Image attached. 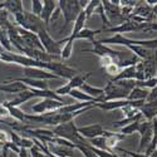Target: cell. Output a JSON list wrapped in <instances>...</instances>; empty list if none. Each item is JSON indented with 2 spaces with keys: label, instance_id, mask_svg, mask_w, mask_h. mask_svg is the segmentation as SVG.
I'll list each match as a JSON object with an SVG mask.
<instances>
[{
  "label": "cell",
  "instance_id": "cell-33",
  "mask_svg": "<svg viewBox=\"0 0 157 157\" xmlns=\"http://www.w3.org/2000/svg\"><path fill=\"white\" fill-rule=\"evenodd\" d=\"M43 10V2L42 0H33L32 2V14L35 17H40Z\"/></svg>",
  "mask_w": 157,
  "mask_h": 157
},
{
  "label": "cell",
  "instance_id": "cell-7",
  "mask_svg": "<svg viewBox=\"0 0 157 157\" xmlns=\"http://www.w3.org/2000/svg\"><path fill=\"white\" fill-rule=\"evenodd\" d=\"M60 114L58 112H45L43 114H29L25 113V120L33 121L36 123H43L47 126H58L59 124Z\"/></svg>",
  "mask_w": 157,
  "mask_h": 157
},
{
  "label": "cell",
  "instance_id": "cell-35",
  "mask_svg": "<svg viewBox=\"0 0 157 157\" xmlns=\"http://www.w3.org/2000/svg\"><path fill=\"white\" fill-rule=\"evenodd\" d=\"M33 146H34L33 138H24V137L20 138L19 145H18L19 148H24V150H30Z\"/></svg>",
  "mask_w": 157,
  "mask_h": 157
},
{
  "label": "cell",
  "instance_id": "cell-9",
  "mask_svg": "<svg viewBox=\"0 0 157 157\" xmlns=\"http://www.w3.org/2000/svg\"><path fill=\"white\" fill-rule=\"evenodd\" d=\"M146 24H138V23H135L132 20H124L122 23H120L116 27H112V28H108V29H104L103 32H108V33H112V34H122L123 33H131V32H136V30H140V29H145Z\"/></svg>",
  "mask_w": 157,
  "mask_h": 157
},
{
  "label": "cell",
  "instance_id": "cell-30",
  "mask_svg": "<svg viewBox=\"0 0 157 157\" xmlns=\"http://www.w3.org/2000/svg\"><path fill=\"white\" fill-rule=\"evenodd\" d=\"M99 5H101V0H90V2H88L87 6H86L84 10H83V11L86 13L87 19L92 17V14L96 11V9H97Z\"/></svg>",
  "mask_w": 157,
  "mask_h": 157
},
{
  "label": "cell",
  "instance_id": "cell-6",
  "mask_svg": "<svg viewBox=\"0 0 157 157\" xmlns=\"http://www.w3.org/2000/svg\"><path fill=\"white\" fill-rule=\"evenodd\" d=\"M92 44H93L92 49H82V52H89V53H93V54L98 56L99 58L101 57H111V58L114 59L116 64L120 62V58L122 57V52H116L112 48L104 45V44H102L97 40H93Z\"/></svg>",
  "mask_w": 157,
  "mask_h": 157
},
{
  "label": "cell",
  "instance_id": "cell-42",
  "mask_svg": "<svg viewBox=\"0 0 157 157\" xmlns=\"http://www.w3.org/2000/svg\"><path fill=\"white\" fill-rule=\"evenodd\" d=\"M6 117H10L9 116V112L6 109V107H4L2 103H0V120H4Z\"/></svg>",
  "mask_w": 157,
  "mask_h": 157
},
{
  "label": "cell",
  "instance_id": "cell-37",
  "mask_svg": "<svg viewBox=\"0 0 157 157\" xmlns=\"http://www.w3.org/2000/svg\"><path fill=\"white\" fill-rule=\"evenodd\" d=\"M71 90H72V88H71L68 84H64V86H62V87L57 88V89L54 90V92H56V94H58L59 97H62V98H63V96L69 94Z\"/></svg>",
  "mask_w": 157,
  "mask_h": 157
},
{
  "label": "cell",
  "instance_id": "cell-19",
  "mask_svg": "<svg viewBox=\"0 0 157 157\" xmlns=\"http://www.w3.org/2000/svg\"><path fill=\"white\" fill-rule=\"evenodd\" d=\"M128 50H131L132 53L140 59V60H146V59H151V58H156L155 54L152 53L153 50L147 49V48H143L141 45H128L126 47Z\"/></svg>",
  "mask_w": 157,
  "mask_h": 157
},
{
  "label": "cell",
  "instance_id": "cell-40",
  "mask_svg": "<svg viewBox=\"0 0 157 157\" xmlns=\"http://www.w3.org/2000/svg\"><path fill=\"white\" fill-rule=\"evenodd\" d=\"M29 155H30V157H48V156H45L40 150H39L36 146H33V147L29 150Z\"/></svg>",
  "mask_w": 157,
  "mask_h": 157
},
{
  "label": "cell",
  "instance_id": "cell-39",
  "mask_svg": "<svg viewBox=\"0 0 157 157\" xmlns=\"http://www.w3.org/2000/svg\"><path fill=\"white\" fill-rule=\"evenodd\" d=\"M146 103H151V102H157V87L153 89H150V92L145 99Z\"/></svg>",
  "mask_w": 157,
  "mask_h": 157
},
{
  "label": "cell",
  "instance_id": "cell-44",
  "mask_svg": "<svg viewBox=\"0 0 157 157\" xmlns=\"http://www.w3.org/2000/svg\"><path fill=\"white\" fill-rule=\"evenodd\" d=\"M8 152H9V151H8L5 147H3V151H2V157H9V156H8Z\"/></svg>",
  "mask_w": 157,
  "mask_h": 157
},
{
  "label": "cell",
  "instance_id": "cell-24",
  "mask_svg": "<svg viewBox=\"0 0 157 157\" xmlns=\"http://www.w3.org/2000/svg\"><path fill=\"white\" fill-rule=\"evenodd\" d=\"M82 92H84L86 94H88L89 97L92 98H101L103 96V88H97V87H92L87 83H84L81 88H79Z\"/></svg>",
  "mask_w": 157,
  "mask_h": 157
},
{
  "label": "cell",
  "instance_id": "cell-16",
  "mask_svg": "<svg viewBox=\"0 0 157 157\" xmlns=\"http://www.w3.org/2000/svg\"><path fill=\"white\" fill-rule=\"evenodd\" d=\"M32 98H34V96H33V93L30 92L29 88H28L27 90H23V92L15 94V97L13 98L11 101L4 102L3 104H5V106H10V107H19V106H21L23 103L30 101Z\"/></svg>",
  "mask_w": 157,
  "mask_h": 157
},
{
  "label": "cell",
  "instance_id": "cell-8",
  "mask_svg": "<svg viewBox=\"0 0 157 157\" xmlns=\"http://www.w3.org/2000/svg\"><path fill=\"white\" fill-rule=\"evenodd\" d=\"M137 132L141 135V141H140V147H138V153H142L146 150V147L150 145V142L152 140V137L155 136L152 127H151V122L148 121H141L138 124V129Z\"/></svg>",
  "mask_w": 157,
  "mask_h": 157
},
{
  "label": "cell",
  "instance_id": "cell-23",
  "mask_svg": "<svg viewBox=\"0 0 157 157\" xmlns=\"http://www.w3.org/2000/svg\"><path fill=\"white\" fill-rule=\"evenodd\" d=\"M147 94H148L147 89H143V88H140V87H135L129 92L127 99L128 101H145Z\"/></svg>",
  "mask_w": 157,
  "mask_h": 157
},
{
  "label": "cell",
  "instance_id": "cell-29",
  "mask_svg": "<svg viewBox=\"0 0 157 157\" xmlns=\"http://www.w3.org/2000/svg\"><path fill=\"white\" fill-rule=\"evenodd\" d=\"M141 121H135L132 123H128L126 126H123L121 128V135H123L124 137L126 136H131V135H133L135 132H137V129H138V124H140Z\"/></svg>",
  "mask_w": 157,
  "mask_h": 157
},
{
  "label": "cell",
  "instance_id": "cell-26",
  "mask_svg": "<svg viewBox=\"0 0 157 157\" xmlns=\"http://www.w3.org/2000/svg\"><path fill=\"white\" fill-rule=\"evenodd\" d=\"M4 107H6V109H8V112H9V116L10 117H13L17 122H19V123H24L25 121V113L21 111V109H19V107H10V106H5V104H3Z\"/></svg>",
  "mask_w": 157,
  "mask_h": 157
},
{
  "label": "cell",
  "instance_id": "cell-18",
  "mask_svg": "<svg viewBox=\"0 0 157 157\" xmlns=\"http://www.w3.org/2000/svg\"><path fill=\"white\" fill-rule=\"evenodd\" d=\"M131 104V101L128 99H121V101H108V102H102V103H96L94 107H98L103 111H113V109H121L126 106Z\"/></svg>",
  "mask_w": 157,
  "mask_h": 157
},
{
  "label": "cell",
  "instance_id": "cell-27",
  "mask_svg": "<svg viewBox=\"0 0 157 157\" xmlns=\"http://www.w3.org/2000/svg\"><path fill=\"white\" fill-rule=\"evenodd\" d=\"M73 39H71L69 36L67 38V42H65L62 47L60 50V58L62 59H69L72 57V52H73Z\"/></svg>",
  "mask_w": 157,
  "mask_h": 157
},
{
  "label": "cell",
  "instance_id": "cell-22",
  "mask_svg": "<svg viewBox=\"0 0 157 157\" xmlns=\"http://www.w3.org/2000/svg\"><path fill=\"white\" fill-rule=\"evenodd\" d=\"M86 20H87V17H86V13L82 10L79 14H78V17L75 18V20H74V25H73V32H72V34L69 35V38L71 39H73L74 40V36L79 33L82 29H84V24H86Z\"/></svg>",
  "mask_w": 157,
  "mask_h": 157
},
{
  "label": "cell",
  "instance_id": "cell-2",
  "mask_svg": "<svg viewBox=\"0 0 157 157\" xmlns=\"http://www.w3.org/2000/svg\"><path fill=\"white\" fill-rule=\"evenodd\" d=\"M77 126L73 122H68V123H60L58 126L54 127L53 133L56 137H60L63 140H67L69 142H72L73 145H84L87 142L77 131Z\"/></svg>",
  "mask_w": 157,
  "mask_h": 157
},
{
  "label": "cell",
  "instance_id": "cell-5",
  "mask_svg": "<svg viewBox=\"0 0 157 157\" xmlns=\"http://www.w3.org/2000/svg\"><path fill=\"white\" fill-rule=\"evenodd\" d=\"M45 71L53 73L54 75H57L58 78H64V79H71L74 75H77V71L67 64H63L59 62H50L47 63L45 65Z\"/></svg>",
  "mask_w": 157,
  "mask_h": 157
},
{
  "label": "cell",
  "instance_id": "cell-36",
  "mask_svg": "<svg viewBox=\"0 0 157 157\" xmlns=\"http://www.w3.org/2000/svg\"><path fill=\"white\" fill-rule=\"evenodd\" d=\"M75 148L77 150H79L83 155H84V157H98L96 153H93L92 151H90L87 146H84V145H75Z\"/></svg>",
  "mask_w": 157,
  "mask_h": 157
},
{
  "label": "cell",
  "instance_id": "cell-25",
  "mask_svg": "<svg viewBox=\"0 0 157 157\" xmlns=\"http://www.w3.org/2000/svg\"><path fill=\"white\" fill-rule=\"evenodd\" d=\"M102 33V29H97V30H92V29H88V28H84L82 29L79 33H78L74 39H87V40H89L90 43H92L94 40V36L97 34Z\"/></svg>",
  "mask_w": 157,
  "mask_h": 157
},
{
  "label": "cell",
  "instance_id": "cell-10",
  "mask_svg": "<svg viewBox=\"0 0 157 157\" xmlns=\"http://www.w3.org/2000/svg\"><path fill=\"white\" fill-rule=\"evenodd\" d=\"M24 77L30 78V79H38V81H49V79H57L58 78L53 73L40 68H24Z\"/></svg>",
  "mask_w": 157,
  "mask_h": 157
},
{
  "label": "cell",
  "instance_id": "cell-13",
  "mask_svg": "<svg viewBox=\"0 0 157 157\" xmlns=\"http://www.w3.org/2000/svg\"><path fill=\"white\" fill-rule=\"evenodd\" d=\"M56 9H57V4H56V2H53V0H44L43 2V10H42V14L39 18H40L42 21L44 23L45 28L49 27L52 15H53Z\"/></svg>",
  "mask_w": 157,
  "mask_h": 157
},
{
  "label": "cell",
  "instance_id": "cell-32",
  "mask_svg": "<svg viewBox=\"0 0 157 157\" xmlns=\"http://www.w3.org/2000/svg\"><path fill=\"white\" fill-rule=\"evenodd\" d=\"M156 147H157V135H155V136L152 137V140H151V142H150V145L146 147V150L143 151L142 153L145 155L146 157H150L155 151H157Z\"/></svg>",
  "mask_w": 157,
  "mask_h": 157
},
{
  "label": "cell",
  "instance_id": "cell-12",
  "mask_svg": "<svg viewBox=\"0 0 157 157\" xmlns=\"http://www.w3.org/2000/svg\"><path fill=\"white\" fill-rule=\"evenodd\" d=\"M78 133H79L84 140H93L96 137H99L103 135L104 128L102 127V124L96 123V124H90V126H86V127H79L77 128Z\"/></svg>",
  "mask_w": 157,
  "mask_h": 157
},
{
  "label": "cell",
  "instance_id": "cell-38",
  "mask_svg": "<svg viewBox=\"0 0 157 157\" xmlns=\"http://www.w3.org/2000/svg\"><path fill=\"white\" fill-rule=\"evenodd\" d=\"M104 71H106V74L107 75H111L112 78L120 72V68H118V65H117L116 63H113V64H111V65H108V67H106L104 68Z\"/></svg>",
  "mask_w": 157,
  "mask_h": 157
},
{
  "label": "cell",
  "instance_id": "cell-14",
  "mask_svg": "<svg viewBox=\"0 0 157 157\" xmlns=\"http://www.w3.org/2000/svg\"><path fill=\"white\" fill-rule=\"evenodd\" d=\"M5 84L0 86V92H4V93H9V94H18L23 90H27L28 87L24 86L20 82H15V81H10L8 79V82H4Z\"/></svg>",
  "mask_w": 157,
  "mask_h": 157
},
{
  "label": "cell",
  "instance_id": "cell-1",
  "mask_svg": "<svg viewBox=\"0 0 157 157\" xmlns=\"http://www.w3.org/2000/svg\"><path fill=\"white\" fill-rule=\"evenodd\" d=\"M99 43H102L104 45H106V44H114V45H124V47H128V45H141L143 48H147V49H151V50H156V47H157L156 38L155 39H147V40H140V39L126 38L122 34H114L111 38L103 39V40H101Z\"/></svg>",
  "mask_w": 157,
  "mask_h": 157
},
{
  "label": "cell",
  "instance_id": "cell-28",
  "mask_svg": "<svg viewBox=\"0 0 157 157\" xmlns=\"http://www.w3.org/2000/svg\"><path fill=\"white\" fill-rule=\"evenodd\" d=\"M87 143H88L89 146L97 148V150H104V151H107V147H106V137H104V136H99V137H96L93 140H89Z\"/></svg>",
  "mask_w": 157,
  "mask_h": 157
},
{
  "label": "cell",
  "instance_id": "cell-17",
  "mask_svg": "<svg viewBox=\"0 0 157 157\" xmlns=\"http://www.w3.org/2000/svg\"><path fill=\"white\" fill-rule=\"evenodd\" d=\"M140 113L142 116V118H145L146 121L151 122L153 118H156L157 113V102H151V103H143L140 107Z\"/></svg>",
  "mask_w": 157,
  "mask_h": 157
},
{
  "label": "cell",
  "instance_id": "cell-3",
  "mask_svg": "<svg viewBox=\"0 0 157 157\" xmlns=\"http://www.w3.org/2000/svg\"><path fill=\"white\" fill-rule=\"evenodd\" d=\"M58 8L62 11V14L64 17V23H63V27L59 30V33H63L67 27L75 20V18L78 17V14L82 11L79 3L78 0H59L58 2Z\"/></svg>",
  "mask_w": 157,
  "mask_h": 157
},
{
  "label": "cell",
  "instance_id": "cell-31",
  "mask_svg": "<svg viewBox=\"0 0 157 157\" xmlns=\"http://www.w3.org/2000/svg\"><path fill=\"white\" fill-rule=\"evenodd\" d=\"M136 87H140V88H143V89H153V88L157 87V78L153 77V78H150V79L142 81V82L136 81Z\"/></svg>",
  "mask_w": 157,
  "mask_h": 157
},
{
  "label": "cell",
  "instance_id": "cell-41",
  "mask_svg": "<svg viewBox=\"0 0 157 157\" xmlns=\"http://www.w3.org/2000/svg\"><path fill=\"white\" fill-rule=\"evenodd\" d=\"M113 63H116V62L111 57H101V67L102 68H106V67H108V65H111Z\"/></svg>",
  "mask_w": 157,
  "mask_h": 157
},
{
  "label": "cell",
  "instance_id": "cell-20",
  "mask_svg": "<svg viewBox=\"0 0 157 157\" xmlns=\"http://www.w3.org/2000/svg\"><path fill=\"white\" fill-rule=\"evenodd\" d=\"M4 4V9L8 13H11L13 15H17L19 13H23V2L21 0H6L3 3Z\"/></svg>",
  "mask_w": 157,
  "mask_h": 157
},
{
  "label": "cell",
  "instance_id": "cell-11",
  "mask_svg": "<svg viewBox=\"0 0 157 157\" xmlns=\"http://www.w3.org/2000/svg\"><path fill=\"white\" fill-rule=\"evenodd\" d=\"M24 17H25V28H24V30H28L30 33L36 34L40 29L45 28L44 23L42 21V19L39 17H35L34 14H32V13L24 11Z\"/></svg>",
  "mask_w": 157,
  "mask_h": 157
},
{
  "label": "cell",
  "instance_id": "cell-15",
  "mask_svg": "<svg viewBox=\"0 0 157 157\" xmlns=\"http://www.w3.org/2000/svg\"><path fill=\"white\" fill-rule=\"evenodd\" d=\"M102 136L106 137V147H107V151H109V152H112V150L117 148V145H118L122 140H124L123 135L116 133V132H109V131H106V129L103 131Z\"/></svg>",
  "mask_w": 157,
  "mask_h": 157
},
{
  "label": "cell",
  "instance_id": "cell-43",
  "mask_svg": "<svg viewBox=\"0 0 157 157\" xmlns=\"http://www.w3.org/2000/svg\"><path fill=\"white\" fill-rule=\"evenodd\" d=\"M18 157H29L28 150H24V148H20V151H19V153H18Z\"/></svg>",
  "mask_w": 157,
  "mask_h": 157
},
{
  "label": "cell",
  "instance_id": "cell-21",
  "mask_svg": "<svg viewBox=\"0 0 157 157\" xmlns=\"http://www.w3.org/2000/svg\"><path fill=\"white\" fill-rule=\"evenodd\" d=\"M90 75H92V72H87L86 74H77V75H74L73 78H71L67 84H68L72 89H79V88L86 83L87 78H89Z\"/></svg>",
  "mask_w": 157,
  "mask_h": 157
},
{
  "label": "cell",
  "instance_id": "cell-4",
  "mask_svg": "<svg viewBox=\"0 0 157 157\" xmlns=\"http://www.w3.org/2000/svg\"><path fill=\"white\" fill-rule=\"evenodd\" d=\"M129 92L120 84L114 82H108L106 88H103V96H102V102H108V101H121V99H127Z\"/></svg>",
  "mask_w": 157,
  "mask_h": 157
},
{
  "label": "cell",
  "instance_id": "cell-34",
  "mask_svg": "<svg viewBox=\"0 0 157 157\" xmlns=\"http://www.w3.org/2000/svg\"><path fill=\"white\" fill-rule=\"evenodd\" d=\"M32 111H33L34 114H43V113H45L47 109H45V102H44V99H42L40 102H38V103L34 104V106H32Z\"/></svg>",
  "mask_w": 157,
  "mask_h": 157
}]
</instances>
